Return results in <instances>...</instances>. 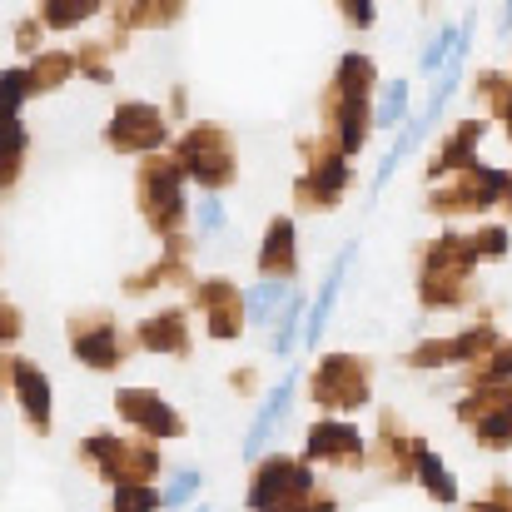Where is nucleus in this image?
Returning a JSON list of instances; mask_svg holds the SVG:
<instances>
[{"instance_id": "2f4dec72", "label": "nucleus", "mask_w": 512, "mask_h": 512, "mask_svg": "<svg viewBox=\"0 0 512 512\" xmlns=\"http://www.w3.org/2000/svg\"><path fill=\"white\" fill-rule=\"evenodd\" d=\"M343 10H348V15H353V20H363V25H368V20H373V5H343Z\"/></svg>"}, {"instance_id": "f03ea898", "label": "nucleus", "mask_w": 512, "mask_h": 512, "mask_svg": "<svg viewBox=\"0 0 512 512\" xmlns=\"http://www.w3.org/2000/svg\"><path fill=\"white\" fill-rule=\"evenodd\" d=\"M85 458L100 463L105 478H115V488H130V483H150L160 473V453L150 438H85Z\"/></svg>"}, {"instance_id": "ddd939ff", "label": "nucleus", "mask_w": 512, "mask_h": 512, "mask_svg": "<svg viewBox=\"0 0 512 512\" xmlns=\"http://www.w3.org/2000/svg\"><path fill=\"white\" fill-rule=\"evenodd\" d=\"M10 378H15V393H20V403H25L35 433H45V428H50V388H45V373H40L35 363H25V358H10Z\"/></svg>"}, {"instance_id": "0eeeda50", "label": "nucleus", "mask_w": 512, "mask_h": 512, "mask_svg": "<svg viewBox=\"0 0 512 512\" xmlns=\"http://www.w3.org/2000/svg\"><path fill=\"white\" fill-rule=\"evenodd\" d=\"M194 304L209 309V334H214V339H234V334L244 329V314H239V309H244V294L229 289V279H209V284H199Z\"/></svg>"}, {"instance_id": "f8f14e48", "label": "nucleus", "mask_w": 512, "mask_h": 512, "mask_svg": "<svg viewBox=\"0 0 512 512\" xmlns=\"http://www.w3.org/2000/svg\"><path fill=\"white\" fill-rule=\"evenodd\" d=\"M120 413L135 423V428H145V433H160V438H174L184 423H179V413H174L170 403H160L155 393H140V388H125L120 393Z\"/></svg>"}, {"instance_id": "aec40b11", "label": "nucleus", "mask_w": 512, "mask_h": 512, "mask_svg": "<svg viewBox=\"0 0 512 512\" xmlns=\"http://www.w3.org/2000/svg\"><path fill=\"white\" fill-rule=\"evenodd\" d=\"M368 85H373V60H368V55H343L334 95H363V100H368Z\"/></svg>"}, {"instance_id": "5701e85b", "label": "nucleus", "mask_w": 512, "mask_h": 512, "mask_svg": "<svg viewBox=\"0 0 512 512\" xmlns=\"http://www.w3.org/2000/svg\"><path fill=\"white\" fill-rule=\"evenodd\" d=\"M165 498L150 488V483H130V488H115V512H160Z\"/></svg>"}, {"instance_id": "473e14b6", "label": "nucleus", "mask_w": 512, "mask_h": 512, "mask_svg": "<svg viewBox=\"0 0 512 512\" xmlns=\"http://www.w3.org/2000/svg\"><path fill=\"white\" fill-rule=\"evenodd\" d=\"M199 512H204V508H199Z\"/></svg>"}, {"instance_id": "4468645a", "label": "nucleus", "mask_w": 512, "mask_h": 512, "mask_svg": "<svg viewBox=\"0 0 512 512\" xmlns=\"http://www.w3.org/2000/svg\"><path fill=\"white\" fill-rule=\"evenodd\" d=\"M140 343L145 348H160V353H184L189 348V319L179 309H165V314H155V319L140 324Z\"/></svg>"}, {"instance_id": "20e7f679", "label": "nucleus", "mask_w": 512, "mask_h": 512, "mask_svg": "<svg viewBox=\"0 0 512 512\" xmlns=\"http://www.w3.org/2000/svg\"><path fill=\"white\" fill-rule=\"evenodd\" d=\"M140 209L150 214V224L160 234H174L179 214H184V194H179V160H150L140 170Z\"/></svg>"}, {"instance_id": "6ab92c4d", "label": "nucleus", "mask_w": 512, "mask_h": 512, "mask_svg": "<svg viewBox=\"0 0 512 512\" xmlns=\"http://www.w3.org/2000/svg\"><path fill=\"white\" fill-rule=\"evenodd\" d=\"M478 140H483V125H478V120L458 125V130H453V140L443 145V155L433 160V174L458 170V165H473V145H478Z\"/></svg>"}, {"instance_id": "f257e3e1", "label": "nucleus", "mask_w": 512, "mask_h": 512, "mask_svg": "<svg viewBox=\"0 0 512 512\" xmlns=\"http://www.w3.org/2000/svg\"><path fill=\"white\" fill-rule=\"evenodd\" d=\"M314 478L304 463H289V458H269L259 473H254V488H249V512H314Z\"/></svg>"}, {"instance_id": "c85d7f7f", "label": "nucleus", "mask_w": 512, "mask_h": 512, "mask_svg": "<svg viewBox=\"0 0 512 512\" xmlns=\"http://www.w3.org/2000/svg\"><path fill=\"white\" fill-rule=\"evenodd\" d=\"M488 378H503V373H512V343H503L493 358H488V368H483Z\"/></svg>"}, {"instance_id": "cd10ccee", "label": "nucleus", "mask_w": 512, "mask_h": 512, "mask_svg": "<svg viewBox=\"0 0 512 512\" xmlns=\"http://www.w3.org/2000/svg\"><path fill=\"white\" fill-rule=\"evenodd\" d=\"M20 150H25V130L10 120V150H5V184L15 179V160H20Z\"/></svg>"}, {"instance_id": "1a4fd4ad", "label": "nucleus", "mask_w": 512, "mask_h": 512, "mask_svg": "<svg viewBox=\"0 0 512 512\" xmlns=\"http://www.w3.org/2000/svg\"><path fill=\"white\" fill-rule=\"evenodd\" d=\"M304 458H309V463H363V443H358V433L343 428V423H319V428H309V438H304Z\"/></svg>"}, {"instance_id": "393cba45", "label": "nucleus", "mask_w": 512, "mask_h": 512, "mask_svg": "<svg viewBox=\"0 0 512 512\" xmlns=\"http://www.w3.org/2000/svg\"><path fill=\"white\" fill-rule=\"evenodd\" d=\"M95 5L90 0H75V5H65V0H55V5H45V20L50 25H65V20H85Z\"/></svg>"}, {"instance_id": "39448f33", "label": "nucleus", "mask_w": 512, "mask_h": 512, "mask_svg": "<svg viewBox=\"0 0 512 512\" xmlns=\"http://www.w3.org/2000/svg\"><path fill=\"white\" fill-rule=\"evenodd\" d=\"M314 398L324 408H358L368 398V363L363 358H348V353L324 358L319 373H314Z\"/></svg>"}, {"instance_id": "6e6552de", "label": "nucleus", "mask_w": 512, "mask_h": 512, "mask_svg": "<svg viewBox=\"0 0 512 512\" xmlns=\"http://www.w3.org/2000/svg\"><path fill=\"white\" fill-rule=\"evenodd\" d=\"M483 353H498V334L493 324H478L473 334L463 339H448V343H423L418 353H408L413 368H428V363H463V358H483Z\"/></svg>"}, {"instance_id": "412c9836", "label": "nucleus", "mask_w": 512, "mask_h": 512, "mask_svg": "<svg viewBox=\"0 0 512 512\" xmlns=\"http://www.w3.org/2000/svg\"><path fill=\"white\" fill-rule=\"evenodd\" d=\"M70 70H75V60H70V55H45L35 70H25V90H30V95H40V90H55V85L70 75Z\"/></svg>"}, {"instance_id": "4be33fe9", "label": "nucleus", "mask_w": 512, "mask_h": 512, "mask_svg": "<svg viewBox=\"0 0 512 512\" xmlns=\"http://www.w3.org/2000/svg\"><path fill=\"white\" fill-rule=\"evenodd\" d=\"M279 304H284V284H274V279H264L259 289L244 294V314H249L254 324H269V319L279 314Z\"/></svg>"}, {"instance_id": "7c9ffc66", "label": "nucleus", "mask_w": 512, "mask_h": 512, "mask_svg": "<svg viewBox=\"0 0 512 512\" xmlns=\"http://www.w3.org/2000/svg\"><path fill=\"white\" fill-rule=\"evenodd\" d=\"M468 512H512V493L498 488V498H483V503H473Z\"/></svg>"}, {"instance_id": "7ed1b4c3", "label": "nucleus", "mask_w": 512, "mask_h": 512, "mask_svg": "<svg viewBox=\"0 0 512 512\" xmlns=\"http://www.w3.org/2000/svg\"><path fill=\"white\" fill-rule=\"evenodd\" d=\"M179 170H189L204 189H224L234 179V140L219 125H194L179 145Z\"/></svg>"}, {"instance_id": "a211bd4d", "label": "nucleus", "mask_w": 512, "mask_h": 512, "mask_svg": "<svg viewBox=\"0 0 512 512\" xmlns=\"http://www.w3.org/2000/svg\"><path fill=\"white\" fill-rule=\"evenodd\" d=\"M413 478L438 498V503H458V483L448 478V468H443V458L438 453H428L423 443H418V458H413Z\"/></svg>"}, {"instance_id": "dca6fc26", "label": "nucleus", "mask_w": 512, "mask_h": 512, "mask_svg": "<svg viewBox=\"0 0 512 512\" xmlns=\"http://www.w3.org/2000/svg\"><path fill=\"white\" fill-rule=\"evenodd\" d=\"M353 244L339 254V264H334V274H329V284H324V294H319V304H314V314H309V329H304V343L314 348V343L324 339V324H329V314H334V299H339V289H343V274H348V264H353Z\"/></svg>"}, {"instance_id": "423d86ee", "label": "nucleus", "mask_w": 512, "mask_h": 512, "mask_svg": "<svg viewBox=\"0 0 512 512\" xmlns=\"http://www.w3.org/2000/svg\"><path fill=\"white\" fill-rule=\"evenodd\" d=\"M105 135H110L115 150H160L165 120H160V110H150V105H120Z\"/></svg>"}, {"instance_id": "2eb2a0df", "label": "nucleus", "mask_w": 512, "mask_h": 512, "mask_svg": "<svg viewBox=\"0 0 512 512\" xmlns=\"http://www.w3.org/2000/svg\"><path fill=\"white\" fill-rule=\"evenodd\" d=\"M294 388H299V378L289 373V378H284V383L274 388V398H269V403L259 408V418H254V428H249V438H244V453H249V458H254V453L264 448V438L274 433V423H279V418L289 413V403H294Z\"/></svg>"}, {"instance_id": "9b49d317", "label": "nucleus", "mask_w": 512, "mask_h": 512, "mask_svg": "<svg viewBox=\"0 0 512 512\" xmlns=\"http://www.w3.org/2000/svg\"><path fill=\"white\" fill-rule=\"evenodd\" d=\"M343 184H348L343 155H324V160H314V170L299 179V204H304V209H329L343 194Z\"/></svg>"}, {"instance_id": "bb28decb", "label": "nucleus", "mask_w": 512, "mask_h": 512, "mask_svg": "<svg viewBox=\"0 0 512 512\" xmlns=\"http://www.w3.org/2000/svg\"><path fill=\"white\" fill-rule=\"evenodd\" d=\"M299 319H304V299H289L284 304V324H279V353L294 343V329H299Z\"/></svg>"}, {"instance_id": "9d476101", "label": "nucleus", "mask_w": 512, "mask_h": 512, "mask_svg": "<svg viewBox=\"0 0 512 512\" xmlns=\"http://www.w3.org/2000/svg\"><path fill=\"white\" fill-rule=\"evenodd\" d=\"M70 339H75V353L90 363V368H115L125 353H120V334H115V324L110 319H80L75 329H70Z\"/></svg>"}, {"instance_id": "c756f323", "label": "nucleus", "mask_w": 512, "mask_h": 512, "mask_svg": "<svg viewBox=\"0 0 512 512\" xmlns=\"http://www.w3.org/2000/svg\"><path fill=\"white\" fill-rule=\"evenodd\" d=\"M219 219H224L219 199H204V204H199V229H219Z\"/></svg>"}, {"instance_id": "b1692460", "label": "nucleus", "mask_w": 512, "mask_h": 512, "mask_svg": "<svg viewBox=\"0 0 512 512\" xmlns=\"http://www.w3.org/2000/svg\"><path fill=\"white\" fill-rule=\"evenodd\" d=\"M403 110H408V85H403V80H393V85L383 90L378 110H373V125H398V120H403Z\"/></svg>"}, {"instance_id": "a878e982", "label": "nucleus", "mask_w": 512, "mask_h": 512, "mask_svg": "<svg viewBox=\"0 0 512 512\" xmlns=\"http://www.w3.org/2000/svg\"><path fill=\"white\" fill-rule=\"evenodd\" d=\"M194 493H199V473H179L170 483V493H165V508H184Z\"/></svg>"}, {"instance_id": "f3484780", "label": "nucleus", "mask_w": 512, "mask_h": 512, "mask_svg": "<svg viewBox=\"0 0 512 512\" xmlns=\"http://www.w3.org/2000/svg\"><path fill=\"white\" fill-rule=\"evenodd\" d=\"M259 269H264V279H269V274H294V224H289V219H274V224H269Z\"/></svg>"}]
</instances>
